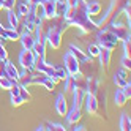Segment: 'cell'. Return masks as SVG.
<instances>
[{
  "label": "cell",
  "instance_id": "obj_1",
  "mask_svg": "<svg viewBox=\"0 0 131 131\" xmlns=\"http://www.w3.org/2000/svg\"><path fill=\"white\" fill-rule=\"evenodd\" d=\"M65 19L70 27H78L81 30V35L98 30V24L90 19V14L85 8V0H81L76 5H71Z\"/></svg>",
  "mask_w": 131,
  "mask_h": 131
},
{
  "label": "cell",
  "instance_id": "obj_2",
  "mask_svg": "<svg viewBox=\"0 0 131 131\" xmlns=\"http://www.w3.org/2000/svg\"><path fill=\"white\" fill-rule=\"evenodd\" d=\"M51 24L48 25V33H46V44H49L52 49H59L62 44V35L70 29L67 19L62 16H55L49 19Z\"/></svg>",
  "mask_w": 131,
  "mask_h": 131
},
{
  "label": "cell",
  "instance_id": "obj_3",
  "mask_svg": "<svg viewBox=\"0 0 131 131\" xmlns=\"http://www.w3.org/2000/svg\"><path fill=\"white\" fill-rule=\"evenodd\" d=\"M128 5H129V0H112L109 8H107V11H106V14L103 16V19L98 22V27H106L109 22L117 21L118 14L123 13V10Z\"/></svg>",
  "mask_w": 131,
  "mask_h": 131
},
{
  "label": "cell",
  "instance_id": "obj_4",
  "mask_svg": "<svg viewBox=\"0 0 131 131\" xmlns=\"http://www.w3.org/2000/svg\"><path fill=\"white\" fill-rule=\"evenodd\" d=\"M10 93H11V104L16 106V107L24 104V103H29L32 100V95H30V92L27 90V87H22L17 81L10 89Z\"/></svg>",
  "mask_w": 131,
  "mask_h": 131
},
{
  "label": "cell",
  "instance_id": "obj_5",
  "mask_svg": "<svg viewBox=\"0 0 131 131\" xmlns=\"http://www.w3.org/2000/svg\"><path fill=\"white\" fill-rule=\"evenodd\" d=\"M117 43H118V40L115 38V35L112 32H109L107 29L96 30V44L100 48H106V49L114 51L117 48Z\"/></svg>",
  "mask_w": 131,
  "mask_h": 131
},
{
  "label": "cell",
  "instance_id": "obj_6",
  "mask_svg": "<svg viewBox=\"0 0 131 131\" xmlns=\"http://www.w3.org/2000/svg\"><path fill=\"white\" fill-rule=\"evenodd\" d=\"M106 29L114 33L115 38L120 40V41H123L126 38H131V36H129V25H125V24H120V22L114 21V22H109L106 25Z\"/></svg>",
  "mask_w": 131,
  "mask_h": 131
},
{
  "label": "cell",
  "instance_id": "obj_7",
  "mask_svg": "<svg viewBox=\"0 0 131 131\" xmlns=\"http://www.w3.org/2000/svg\"><path fill=\"white\" fill-rule=\"evenodd\" d=\"M63 65H65V70L68 71L70 76H74V74L81 73V63L79 60L74 57V55L71 52H67L63 57Z\"/></svg>",
  "mask_w": 131,
  "mask_h": 131
},
{
  "label": "cell",
  "instance_id": "obj_8",
  "mask_svg": "<svg viewBox=\"0 0 131 131\" xmlns=\"http://www.w3.org/2000/svg\"><path fill=\"white\" fill-rule=\"evenodd\" d=\"M82 104L85 106V111L89 112L90 115H93V117H98V115H100V111H98V101H96V96H95V95L85 93Z\"/></svg>",
  "mask_w": 131,
  "mask_h": 131
},
{
  "label": "cell",
  "instance_id": "obj_9",
  "mask_svg": "<svg viewBox=\"0 0 131 131\" xmlns=\"http://www.w3.org/2000/svg\"><path fill=\"white\" fill-rule=\"evenodd\" d=\"M19 63L22 68H30L35 70V54L32 49H22L19 54Z\"/></svg>",
  "mask_w": 131,
  "mask_h": 131
},
{
  "label": "cell",
  "instance_id": "obj_10",
  "mask_svg": "<svg viewBox=\"0 0 131 131\" xmlns=\"http://www.w3.org/2000/svg\"><path fill=\"white\" fill-rule=\"evenodd\" d=\"M19 41L22 43V48L24 49H32L33 44H35V35H33V32L27 30V29H22L19 32Z\"/></svg>",
  "mask_w": 131,
  "mask_h": 131
},
{
  "label": "cell",
  "instance_id": "obj_11",
  "mask_svg": "<svg viewBox=\"0 0 131 131\" xmlns=\"http://www.w3.org/2000/svg\"><path fill=\"white\" fill-rule=\"evenodd\" d=\"M17 82H19L22 87H27V89H29L30 85H33V70H30V68H22L19 71Z\"/></svg>",
  "mask_w": 131,
  "mask_h": 131
},
{
  "label": "cell",
  "instance_id": "obj_12",
  "mask_svg": "<svg viewBox=\"0 0 131 131\" xmlns=\"http://www.w3.org/2000/svg\"><path fill=\"white\" fill-rule=\"evenodd\" d=\"M40 5L44 10L46 19H52V17L57 16V3H55V0H40Z\"/></svg>",
  "mask_w": 131,
  "mask_h": 131
},
{
  "label": "cell",
  "instance_id": "obj_13",
  "mask_svg": "<svg viewBox=\"0 0 131 131\" xmlns=\"http://www.w3.org/2000/svg\"><path fill=\"white\" fill-rule=\"evenodd\" d=\"M95 96H96V101H98V111H101L103 115L107 117V93L104 90H101V87H100V90Z\"/></svg>",
  "mask_w": 131,
  "mask_h": 131
},
{
  "label": "cell",
  "instance_id": "obj_14",
  "mask_svg": "<svg viewBox=\"0 0 131 131\" xmlns=\"http://www.w3.org/2000/svg\"><path fill=\"white\" fill-rule=\"evenodd\" d=\"M96 57L100 59V65L104 70L109 68V65H111V59H112V51L111 49H106V48H100V52Z\"/></svg>",
  "mask_w": 131,
  "mask_h": 131
},
{
  "label": "cell",
  "instance_id": "obj_15",
  "mask_svg": "<svg viewBox=\"0 0 131 131\" xmlns=\"http://www.w3.org/2000/svg\"><path fill=\"white\" fill-rule=\"evenodd\" d=\"M55 111H57V114L62 115V117L67 115L68 104H67V98H65V93H60V95H57V100H55Z\"/></svg>",
  "mask_w": 131,
  "mask_h": 131
},
{
  "label": "cell",
  "instance_id": "obj_16",
  "mask_svg": "<svg viewBox=\"0 0 131 131\" xmlns=\"http://www.w3.org/2000/svg\"><path fill=\"white\" fill-rule=\"evenodd\" d=\"M84 76H87V74H84ZM100 87H101V82L96 76H87V93L96 95Z\"/></svg>",
  "mask_w": 131,
  "mask_h": 131
},
{
  "label": "cell",
  "instance_id": "obj_17",
  "mask_svg": "<svg viewBox=\"0 0 131 131\" xmlns=\"http://www.w3.org/2000/svg\"><path fill=\"white\" fill-rule=\"evenodd\" d=\"M67 122H68V125H74V123H78V122L81 120V117H82V111H81V107H73L71 106V109H68L67 111Z\"/></svg>",
  "mask_w": 131,
  "mask_h": 131
},
{
  "label": "cell",
  "instance_id": "obj_18",
  "mask_svg": "<svg viewBox=\"0 0 131 131\" xmlns=\"http://www.w3.org/2000/svg\"><path fill=\"white\" fill-rule=\"evenodd\" d=\"M70 52L79 60V63H85V62H92V57H89V55L85 52H82V49L79 48V46L76 44H70Z\"/></svg>",
  "mask_w": 131,
  "mask_h": 131
},
{
  "label": "cell",
  "instance_id": "obj_19",
  "mask_svg": "<svg viewBox=\"0 0 131 131\" xmlns=\"http://www.w3.org/2000/svg\"><path fill=\"white\" fill-rule=\"evenodd\" d=\"M129 82V78H128V70L125 68H120L115 74H114V84L117 87H123L125 84Z\"/></svg>",
  "mask_w": 131,
  "mask_h": 131
},
{
  "label": "cell",
  "instance_id": "obj_20",
  "mask_svg": "<svg viewBox=\"0 0 131 131\" xmlns=\"http://www.w3.org/2000/svg\"><path fill=\"white\" fill-rule=\"evenodd\" d=\"M36 131H65V126L63 125H59V123H52V122H41V123L35 128Z\"/></svg>",
  "mask_w": 131,
  "mask_h": 131
},
{
  "label": "cell",
  "instance_id": "obj_21",
  "mask_svg": "<svg viewBox=\"0 0 131 131\" xmlns=\"http://www.w3.org/2000/svg\"><path fill=\"white\" fill-rule=\"evenodd\" d=\"M5 74H6V78L11 79V81H17V78H19V71H17V68L8 59L5 60Z\"/></svg>",
  "mask_w": 131,
  "mask_h": 131
},
{
  "label": "cell",
  "instance_id": "obj_22",
  "mask_svg": "<svg viewBox=\"0 0 131 131\" xmlns=\"http://www.w3.org/2000/svg\"><path fill=\"white\" fill-rule=\"evenodd\" d=\"M73 107H82V103H84V96H85V90L82 89H74L73 92Z\"/></svg>",
  "mask_w": 131,
  "mask_h": 131
},
{
  "label": "cell",
  "instance_id": "obj_23",
  "mask_svg": "<svg viewBox=\"0 0 131 131\" xmlns=\"http://www.w3.org/2000/svg\"><path fill=\"white\" fill-rule=\"evenodd\" d=\"M29 6H30V3L27 2V0H24V2H16L14 11H16V14H17V17H19V19L27 14V11H29Z\"/></svg>",
  "mask_w": 131,
  "mask_h": 131
},
{
  "label": "cell",
  "instance_id": "obj_24",
  "mask_svg": "<svg viewBox=\"0 0 131 131\" xmlns=\"http://www.w3.org/2000/svg\"><path fill=\"white\" fill-rule=\"evenodd\" d=\"M126 101H128L126 93L123 92V89H122V87H118V89L115 90V93H114V103H115L117 106H120V107H122Z\"/></svg>",
  "mask_w": 131,
  "mask_h": 131
},
{
  "label": "cell",
  "instance_id": "obj_25",
  "mask_svg": "<svg viewBox=\"0 0 131 131\" xmlns=\"http://www.w3.org/2000/svg\"><path fill=\"white\" fill-rule=\"evenodd\" d=\"M85 8L90 16H96L101 13V3L96 2V0H93V2H85Z\"/></svg>",
  "mask_w": 131,
  "mask_h": 131
},
{
  "label": "cell",
  "instance_id": "obj_26",
  "mask_svg": "<svg viewBox=\"0 0 131 131\" xmlns=\"http://www.w3.org/2000/svg\"><path fill=\"white\" fill-rule=\"evenodd\" d=\"M6 11H8V22H10V27L17 30V27H19L21 21H19V17H17V14H16L14 8H11V10H6Z\"/></svg>",
  "mask_w": 131,
  "mask_h": 131
},
{
  "label": "cell",
  "instance_id": "obj_27",
  "mask_svg": "<svg viewBox=\"0 0 131 131\" xmlns=\"http://www.w3.org/2000/svg\"><path fill=\"white\" fill-rule=\"evenodd\" d=\"M32 51H33L35 55H38V57H46V43L35 40V44H33Z\"/></svg>",
  "mask_w": 131,
  "mask_h": 131
},
{
  "label": "cell",
  "instance_id": "obj_28",
  "mask_svg": "<svg viewBox=\"0 0 131 131\" xmlns=\"http://www.w3.org/2000/svg\"><path fill=\"white\" fill-rule=\"evenodd\" d=\"M120 129L122 131H129L131 129V120H129V115L126 112H123L120 117Z\"/></svg>",
  "mask_w": 131,
  "mask_h": 131
},
{
  "label": "cell",
  "instance_id": "obj_29",
  "mask_svg": "<svg viewBox=\"0 0 131 131\" xmlns=\"http://www.w3.org/2000/svg\"><path fill=\"white\" fill-rule=\"evenodd\" d=\"M65 81V93H71L74 90V85H76V81H74L73 76H68L67 79H63Z\"/></svg>",
  "mask_w": 131,
  "mask_h": 131
},
{
  "label": "cell",
  "instance_id": "obj_30",
  "mask_svg": "<svg viewBox=\"0 0 131 131\" xmlns=\"http://www.w3.org/2000/svg\"><path fill=\"white\" fill-rule=\"evenodd\" d=\"M14 82L16 81H11V79H8L5 76H0V87H2V90H10Z\"/></svg>",
  "mask_w": 131,
  "mask_h": 131
},
{
  "label": "cell",
  "instance_id": "obj_31",
  "mask_svg": "<svg viewBox=\"0 0 131 131\" xmlns=\"http://www.w3.org/2000/svg\"><path fill=\"white\" fill-rule=\"evenodd\" d=\"M19 40V32H17L16 29H6V41H16Z\"/></svg>",
  "mask_w": 131,
  "mask_h": 131
},
{
  "label": "cell",
  "instance_id": "obj_32",
  "mask_svg": "<svg viewBox=\"0 0 131 131\" xmlns=\"http://www.w3.org/2000/svg\"><path fill=\"white\" fill-rule=\"evenodd\" d=\"M98 52H100V46L98 44H89V49H87V55L89 57H96L98 55Z\"/></svg>",
  "mask_w": 131,
  "mask_h": 131
},
{
  "label": "cell",
  "instance_id": "obj_33",
  "mask_svg": "<svg viewBox=\"0 0 131 131\" xmlns=\"http://www.w3.org/2000/svg\"><path fill=\"white\" fill-rule=\"evenodd\" d=\"M55 73H57V78L60 79V81H63V79H67L70 74H68V71L65 70V67H55Z\"/></svg>",
  "mask_w": 131,
  "mask_h": 131
},
{
  "label": "cell",
  "instance_id": "obj_34",
  "mask_svg": "<svg viewBox=\"0 0 131 131\" xmlns=\"http://www.w3.org/2000/svg\"><path fill=\"white\" fill-rule=\"evenodd\" d=\"M123 52H125V55L129 57V52H131V38L123 40Z\"/></svg>",
  "mask_w": 131,
  "mask_h": 131
},
{
  "label": "cell",
  "instance_id": "obj_35",
  "mask_svg": "<svg viewBox=\"0 0 131 131\" xmlns=\"http://www.w3.org/2000/svg\"><path fill=\"white\" fill-rule=\"evenodd\" d=\"M122 68H125V70L129 71V68H131V59L128 57V55H123V59H122Z\"/></svg>",
  "mask_w": 131,
  "mask_h": 131
},
{
  "label": "cell",
  "instance_id": "obj_36",
  "mask_svg": "<svg viewBox=\"0 0 131 131\" xmlns=\"http://www.w3.org/2000/svg\"><path fill=\"white\" fill-rule=\"evenodd\" d=\"M3 43H5V40H2L0 38V59H8V54H6V49H5V46H3Z\"/></svg>",
  "mask_w": 131,
  "mask_h": 131
},
{
  "label": "cell",
  "instance_id": "obj_37",
  "mask_svg": "<svg viewBox=\"0 0 131 131\" xmlns=\"http://www.w3.org/2000/svg\"><path fill=\"white\" fill-rule=\"evenodd\" d=\"M16 2L17 0H3V8L5 10H11V8L16 6Z\"/></svg>",
  "mask_w": 131,
  "mask_h": 131
},
{
  "label": "cell",
  "instance_id": "obj_38",
  "mask_svg": "<svg viewBox=\"0 0 131 131\" xmlns=\"http://www.w3.org/2000/svg\"><path fill=\"white\" fill-rule=\"evenodd\" d=\"M0 38L6 41V27H3L2 22H0Z\"/></svg>",
  "mask_w": 131,
  "mask_h": 131
},
{
  "label": "cell",
  "instance_id": "obj_39",
  "mask_svg": "<svg viewBox=\"0 0 131 131\" xmlns=\"http://www.w3.org/2000/svg\"><path fill=\"white\" fill-rule=\"evenodd\" d=\"M73 129H74V131H84V129H85V126H82V125H79V126H74Z\"/></svg>",
  "mask_w": 131,
  "mask_h": 131
},
{
  "label": "cell",
  "instance_id": "obj_40",
  "mask_svg": "<svg viewBox=\"0 0 131 131\" xmlns=\"http://www.w3.org/2000/svg\"><path fill=\"white\" fill-rule=\"evenodd\" d=\"M2 8H3V0H0V11H2Z\"/></svg>",
  "mask_w": 131,
  "mask_h": 131
}]
</instances>
